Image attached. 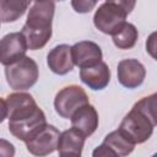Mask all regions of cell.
Listing matches in <instances>:
<instances>
[{"label": "cell", "instance_id": "5bb4252c", "mask_svg": "<svg viewBox=\"0 0 157 157\" xmlns=\"http://www.w3.org/2000/svg\"><path fill=\"white\" fill-rule=\"evenodd\" d=\"M86 137L74 128L60 132L56 150L63 157H81Z\"/></svg>", "mask_w": 157, "mask_h": 157}, {"label": "cell", "instance_id": "9a60e30c", "mask_svg": "<svg viewBox=\"0 0 157 157\" xmlns=\"http://www.w3.org/2000/svg\"><path fill=\"white\" fill-rule=\"evenodd\" d=\"M103 144H105L107 146H109L112 150H114L119 157H126L129 156L134 148H135V145L126 137L124 136L118 129L109 132L104 140H103Z\"/></svg>", "mask_w": 157, "mask_h": 157}, {"label": "cell", "instance_id": "8fae6325", "mask_svg": "<svg viewBox=\"0 0 157 157\" xmlns=\"http://www.w3.org/2000/svg\"><path fill=\"white\" fill-rule=\"evenodd\" d=\"M71 128L80 131L85 137L91 136L98 128V113L92 104H85L78 108L70 118Z\"/></svg>", "mask_w": 157, "mask_h": 157}, {"label": "cell", "instance_id": "e0dca14e", "mask_svg": "<svg viewBox=\"0 0 157 157\" xmlns=\"http://www.w3.org/2000/svg\"><path fill=\"white\" fill-rule=\"evenodd\" d=\"M112 38H113L114 45L118 49L128 50V49H131L136 44L139 33H137L136 27L132 23L126 22L115 34L112 36Z\"/></svg>", "mask_w": 157, "mask_h": 157}, {"label": "cell", "instance_id": "8992f818", "mask_svg": "<svg viewBox=\"0 0 157 157\" xmlns=\"http://www.w3.org/2000/svg\"><path fill=\"white\" fill-rule=\"evenodd\" d=\"M88 103L90 99L87 93L77 85H70L61 88L54 98L55 112L64 119H70L78 108Z\"/></svg>", "mask_w": 157, "mask_h": 157}, {"label": "cell", "instance_id": "9c48e42d", "mask_svg": "<svg viewBox=\"0 0 157 157\" xmlns=\"http://www.w3.org/2000/svg\"><path fill=\"white\" fill-rule=\"evenodd\" d=\"M117 74L118 81L121 86L129 90H134L144 83L146 77V69L137 59H124L118 63Z\"/></svg>", "mask_w": 157, "mask_h": 157}, {"label": "cell", "instance_id": "ba28073f", "mask_svg": "<svg viewBox=\"0 0 157 157\" xmlns=\"http://www.w3.org/2000/svg\"><path fill=\"white\" fill-rule=\"evenodd\" d=\"M27 43L21 32H11L0 39V64L9 66L26 56Z\"/></svg>", "mask_w": 157, "mask_h": 157}, {"label": "cell", "instance_id": "30bf717a", "mask_svg": "<svg viewBox=\"0 0 157 157\" xmlns=\"http://www.w3.org/2000/svg\"><path fill=\"white\" fill-rule=\"evenodd\" d=\"M71 58L74 65L80 69L91 67L102 61L103 53L101 47L91 40H81L71 47Z\"/></svg>", "mask_w": 157, "mask_h": 157}, {"label": "cell", "instance_id": "52a82bcc", "mask_svg": "<svg viewBox=\"0 0 157 157\" xmlns=\"http://www.w3.org/2000/svg\"><path fill=\"white\" fill-rule=\"evenodd\" d=\"M59 137L60 131L54 125L47 124L36 135L25 142L26 148L31 155L36 157H45L56 151Z\"/></svg>", "mask_w": 157, "mask_h": 157}, {"label": "cell", "instance_id": "4fadbf2b", "mask_svg": "<svg viewBox=\"0 0 157 157\" xmlns=\"http://www.w3.org/2000/svg\"><path fill=\"white\" fill-rule=\"evenodd\" d=\"M47 64L56 75H66L74 69L71 47L67 44H59L54 47L47 55Z\"/></svg>", "mask_w": 157, "mask_h": 157}, {"label": "cell", "instance_id": "ac0fdd59", "mask_svg": "<svg viewBox=\"0 0 157 157\" xmlns=\"http://www.w3.org/2000/svg\"><path fill=\"white\" fill-rule=\"evenodd\" d=\"M92 157H119V156L114 150H112L109 146L102 142L99 146H97L93 150Z\"/></svg>", "mask_w": 157, "mask_h": 157}, {"label": "cell", "instance_id": "5b68a950", "mask_svg": "<svg viewBox=\"0 0 157 157\" xmlns=\"http://www.w3.org/2000/svg\"><path fill=\"white\" fill-rule=\"evenodd\" d=\"M5 76L9 86L12 90H28L38 81V65L32 58L23 56L22 59L5 67Z\"/></svg>", "mask_w": 157, "mask_h": 157}, {"label": "cell", "instance_id": "d6986e66", "mask_svg": "<svg viewBox=\"0 0 157 157\" xmlns=\"http://www.w3.org/2000/svg\"><path fill=\"white\" fill-rule=\"evenodd\" d=\"M97 5L96 1H85V0H80V1H71V6L74 7V10L76 12L80 13H86L90 12L94 6Z\"/></svg>", "mask_w": 157, "mask_h": 157}, {"label": "cell", "instance_id": "277c9868", "mask_svg": "<svg viewBox=\"0 0 157 157\" xmlns=\"http://www.w3.org/2000/svg\"><path fill=\"white\" fill-rule=\"evenodd\" d=\"M135 6V1H105L98 6L93 16L94 27L104 34H115L125 23Z\"/></svg>", "mask_w": 157, "mask_h": 157}, {"label": "cell", "instance_id": "6da1fadb", "mask_svg": "<svg viewBox=\"0 0 157 157\" xmlns=\"http://www.w3.org/2000/svg\"><path fill=\"white\" fill-rule=\"evenodd\" d=\"M5 102L7 107L9 131L16 139L26 142L47 125L44 112L29 93H11L6 97Z\"/></svg>", "mask_w": 157, "mask_h": 157}, {"label": "cell", "instance_id": "ffe728a7", "mask_svg": "<svg viewBox=\"0 0 157 157\" xmlns=\"http://www.w3.org/2000/svg\"><path fill=\"white\" fill-rule=\"evenodd\" d=\"M15 152V146L10 141L0 139V157H13Z\"/></svg>", "mask_w": 157, "mask_h": 157}, {"label": "cell", "instance_id": "7c38bea8", "mask_svg": "<svg viewBox=\"0 0 157 157\" xmlns=\"http://www.w3.org/2000/svg\"><path fill=\"white\" fill-rule=\"evenodd\" d=\"M81 81L91 90L101 91L105 88L110 81V70L107 63L101 61L94 66L80 70Z\"/></svg>", "mask_w": 157, "mask_h": 157}, {"label": "cell", "instance_id": "2e32d148", "mask_svg": "<svg viewBox=\"0 0 157 157\" xmlns=\"http://www.w3.org/2000/svg\"><path fill=\"white\" fill-rule=\"evenodd\" d=\"M29 6V1L0 0V22H13L18 20Z\"/></svg>", "mask_w": 157, "mask_h": 157}, {"label": "cell", "instance_id": "7402d4cb", "mask_svg": "<svg viewBox=\"0 0 157 157\" xmlns=\"http://www.w3.org/2000/svg\"><path fill=\"white\" fill-rule=\"evenodd\" d=\"M59 157H63V156H59Z\"/></svg>", "mask_w": 157, "mask_h": 157}, {"label": "cell", "instance_id": "7a4b0ae2", "mask_svg": "<svg viewBox=\"0 0 157 157\" xmlns=\"http://www.w3.org/2000/svg\"><path fill=\"white\" fill-rule=\"evenodd\" d=\"M156 126V93L137 101L123 118L118 130L134 145L147 141Z\"/></svg>", "mask_w": 157, "mask_h": 157}, {"label": "cell", "instance_id": "3957f363", "mask_svg": "<svg viewBox=\"0 0 157 157\" xmlns=\"http://www.w3.org/2000/svg\"><path fill=\"white\" fill-rule=\"evenodd\" d=\"M55 11L54 1H36L28 10L26 23L21 29L29 50L42 49L52 37V23Z\"/></svg>", "mask_w": 157, "mask_h": 157}, {"label": "cell", "instance_id": "44dd1931", "mask_svg": "<svg viewBox=\"0 0 157 157\" xmlns=\"http://www.w3.org/2000/svg\"><path fill=\"white\" fill-rule=\"evenodd\" d=\"M7 118V107L6 102L0 97V123H2Z\"/></svg>", "mask_w": 157, "mask_h": 157}]
</instances>
